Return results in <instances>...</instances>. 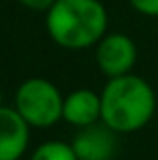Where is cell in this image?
<instances>
[{
  "mask_svg": "<svg viewBox=\"0 0 158 160\" xmlns=\"http://www.w3.org/2000/svg\"><path fill=\"white\" fill-rule=\"evenodd\" d=\"M31 160H79V158L71 144L61 140H51V142H43L32 152Z\"/></svg>",
  "mask_w": 158,
  "mask_h": 160,
  "instance_id": "ba28073f",
  "label": "cell"
},
{
  "mask_svg": "<svg viewBox=\"0 0 158 160\" xmlns=\"http://www.w3.org/2000/svg\"><path fill=\"white\" fill-rule=\"evenodd\" d=\"M63 120L75 128L101 122V95L93 89H75L63 99Z\"/></svg>",
  "mask_w": 158,
  "mask_h": 160,
  "instance_id": "52a82bcc",
  "label": "cell"
},
{
  "mask_svg": "<svg viewBox=\"0 0 158 160\" xmlns=\"http://www.w3.org/2000/svg\"><path fill=\"white\" fill-rule=\"evenodd\" d=\"M31 126L16 108H0V160H18L27 152Z\"/></svg>",
  "mask_w": 158,
  "mask_h": 160,
  "instance_id": "8992f818",
  "label": "cell"
},
{
  "mask_svg": "<svg viewBox=\"0 0 158 160\" xmlns=\"http://www.w3.org/2000/svg\"><path fill=\"white\" fill-rule=\"evenodd\" d=\"M22 6L31 8V10H39V12H47L49 8L53 6L55 0H18Z\"/></svg>",
  "mask_w": 158,
  "mask_h": 160,
  "instance_id": "30bf717a",
  "label": "cell"
},
{
  "mask_svg": "<svg viewBox=\"0 0 158 160\" xmlns=\"http://www.w3.org/2000/svg\"><path fill=\"white\" fill-rule=\"evenodd\" d=\"M130 4L138 14L158 18V0H130Z\"/></svg>",
  "mask_w": 158,
  "mask_h": 160,
  "instance_id": "9c48e42d",
  "label": "cell"
},
{
  "mask_svg": "<svg viewBox=\"0 0 158 160\" xmlns=\"http://www.w3.org/2000/svg\"><path fill=\"white\" fill-rule=\"evenodd\" d=\"M0 108H2V91H0Z\"/></svg>",
  "mask_w": 158,
  "mask_h": 160,
  "instance_id": "8fae6325",
  "label": "cell"
},
{
  "mask_svg": "<svg viewBox=\"0 0 158 160\" xmlns=\"http://www.w3.org/2000/svg\"><path fill=\"white\" fill-rule=\"evenodd\" d=\"M101 122L118 134H132L150 124L156 113V93L134 73L111 77L101 89Z\"/></svg>",
  "mask_w": 158,
  "mask_h": 160,
  "instance_id": "6da1fadb",
  "label": "cell"
},
{
  "mask_svg": "<svg viewBox=\"0 0 158 160\" xmlns=\"http://www.w3.org/2000/svg\"><path fill=\"white\" fill-rule=\"evenodd\" d=\"M136 59V43L124 32H110L95 45V63L107 79L132 73Z\"/></svg>",
  "mask_w": 158,
  "mask_h": 160,
  "instance_id": "277c9868",
  "label": "cell"
},
{
  "mask_svg": "<svg viewBox=\"0 0 158 160\" xmlns=\"http://www.w3.org/2000/svg\"><path fill=\"white\" fill-rule=\"evenodd\" d=\"M49 37L69 51L95 47L106 37L107 10L99 0H55L47 10Z\"/></svg>",
  "mask_w": 158,
  "mask_h": 160,
  "instance_id": "7a4b0ae2",
  "label": "cell"
},
{
  "mask_svg": "<svg viewBox=\"0 0 158 160\" xmlns=\"http://www.w3.org/2000/svg\"><path fill=\"white\" fill-rule=\"evenodd\" d=\"M71 146L79 160H111L118 152V132L97 122L79 128Z\"/></svg>",
  "mask_w": 158,
  "mask_h": 160,
  "instance_id": "5b68a950",
  "label": "cell"
},
{
  "mask_svg": "<svg viewBox=\"0 0 158 160\" xmlns=\"http://www.w3.org/2000/svg\"><path fill=\"white\" fill-rule=\"evenodd\" d=\"M63 99L49 79L31 77L16 89L14 108L31 128H51L63 118Z\"/></svg>",
  "mask_w": 158,
  "mask_h": 160,
  "instance_id": "3957f363",
  "label": "cell"
}]
</instances>
